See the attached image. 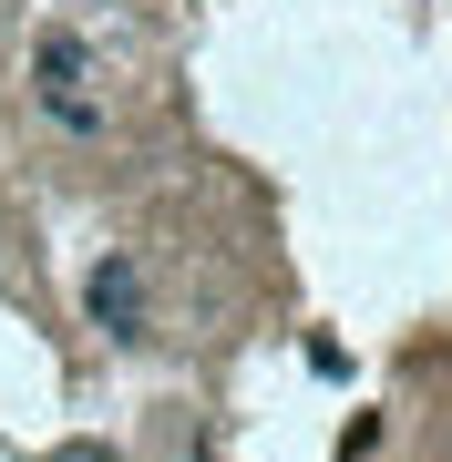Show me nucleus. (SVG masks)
I'll return each mask as SVG.
<instances>
[{
    "label": "nucleus",
    "instance_id": "1",
    "mask_svg": "<svg viewBox=\"0 0 452 462\" xmlns=\"http://www.w3.org/2000/svg\"><path fill=\"white\" fill-rule=\"evenodd\" d=\"M42 114L62 124V134H103V103H93V51L72 42V32H51V42H42Z\"/></svg>",
    "mask_w": 452,
    "mask_h": 462
},
{
    "label": "nucleus",
    "instance_id": "2",
    "mask_svg": "<svg viewBox=\"0 0 452 462\" xmlns=\"http://www.w3.org/2000/svg\"><path fill=\"white\" fill-rule=\"evenodd\" d=\"M83 309H93V329L144 339V267H134V257H103L93 278H83Z\"/></svg>",
    "mask_w": 452,
    "mask_h": 462
},
{
    "label": "nucleus",
    "instance_id": "3",
    "mask_svg": "<svg viewBox=\"0 0 452 462\" xmlns=\"http://www.w3.org/2000/svg\"><path fill=\"white\" fill-rule=\"evenodd\" d=\"M51 462H124V452H103V442H62Z\"/></svg>",
    "mask_w": 452,
    "mask_h": 462
}]
</instances>
